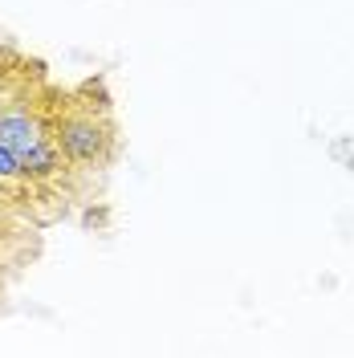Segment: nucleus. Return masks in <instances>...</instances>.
Returning <instances> with one entry per match:
<instances>
[{
  "mask_svg": "<svg viewBox=\"0 0 354 358\" xmlns=\"http://www.w3.org/2000/svg\"><path fill=\"white\" fill-rule=\"evenodd\" d=\"M49 122L69 167L94 171V167H111L118 159V122H114L111 98L98 90V82H86L73 94H53Z\"/></svg>",
  "mask_w": 354,
  "mask_h": 358,
  "instance_id": "f257e3e1",
  "label": "nucleus"
},
{
  "mask_svg": "<svg viewBox=\"0 0 354 358\" xmlns=\"http://www.w3.org/2000/svg\"><path fill=\"white\" fill-rule=\"evenodd\" d=\"M17 179H24L21 155H17L8 143H0V183H17Z\"/></svg>",
  "mask_w": 354,
  "mask_h": 358,
  "instance_id": "f03ea898",
  "label": "nucleus"
}]
</instances>
